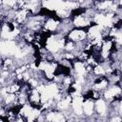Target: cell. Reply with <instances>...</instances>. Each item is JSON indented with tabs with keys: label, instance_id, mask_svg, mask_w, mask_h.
Here are the masks:
<instances>
[{
	"label": "cell",
	"instance_id": "cell-2",
	"mask_svg": "<svg viewBox=\"0 0 122 122\" xmlns=\"http://www.w3.org/2000/svg\"><path fill=\"white\" fill-rule=\"evenodd\" d=\"M61 23V18H59L56 14L48 16L45 18L42 26V30L48 33H55L58 31Z\"/></svg>",
	"mask_w": 122,
	"mask_h": 122
},
{
	"label": "cell",
	"instance_id": "cell-9",
	"mask_svg": "<svg viewBox=\"0 0 122 122\" xmlns=\"http://www.w3.org/2000/svg\"><path fill=\"white\" fill-rule=\"evenodd\" d=\"M0 37H1V27H0Z\"/></svg>",
	"mask_w": 122,
	"mask_h": 122
},
{
	"label": "cell",
	"instance_id": "cell-5",
	"mask_svg": "<svg viewBox=\"0 0 122 122\" xmlns=\"http://www.w3.org/2000/svg\"><path fill=\"white\" fill-rule=\"evenodd\" d=\"M83 109V116L85 119H94L96 120V116L94 114V100L92 98L84 97L82 103Z\"/></svg>",
	"mask_w": 122,
	"mask_h": 122
},
{
	"label": "cell",
	"instance_id": "cell-1",
	"mask_svg": "<svg viewBox=\"0 0 122 122\" xmlns=\"http://www.w3.org/2000/svg\"><path fill=\"white\" fill-rule=\"evenodd\" d=\"M109 112V102L103 97H99L94 100V114L96 120H107Z\"/></svg>",
	"mask_w": 122,
	"mask_h": 122
},
{
	"label": "cell",
	"instance_id": "cell-6",
	"mask_svg": "<svg viewBox=\"0 0 122 122\" xmlns=\"http://www.w3.org/2000/svg\"><path fill=\"white\" fill-rule=\"evenodd\" d=\"M66 37L74 43L83 42L87 39V30L80 28H72L66 34Z\"/></svg>",
	"mask_w": 122,
	"mask_h": 122
},
{
	"label": "cell",
	"instance_id": "cell-7",
	"mask_svg": "<svg viewBox=\"0 0 122 122\" xmlns=\"http://www.w3.org/2000/svg\"><path fill=\"white\" fill-rule=\"evenodd\" d=\"M28 103L30 104L32 107L40 109L42 108V102H41V93L36 89H30V91L28 93Z\"/></svg>",
	"mask_w": 122,
	"mask_h": 122
},
{
	"label": "cell",
	"instance_id": "cell-8",
	"mask_svg": "<svg viewBox=\"0 0 122 122\" xmlns=\"http://www.w3.org/2000/svg\"><path fill=\"white\" fill-rule=\"evenodd\" d=\"M108 85H109V80L107 76H98L93 79L91 89L102 93V92L108 87Z\"/></svg>",
	"mask_w": 122,
	"mask_h": 122
},
{
	"label": "cell",
	"instance_id": "cell-4",
	"mask_svg": "<svg viewBox=\"0 0 122 122\" xmlns=\"http://www.w3.org/2000/svg\"><path fill=\"white\" fill-rule=\"evenodd\" d=\"M45 115V121H51V122H63L67 121V117L65 113L61 111H58L57 109H51V110H41Z\"/></svg>",
	"mask_w": 122,
	"mask_h": 122
},
{
	"label": "cell",
	"instance_id": "cell-3",
	"mask_svg": "<svg viewBox=\"0 0 122 122\" xmlns=\"http://www.w3.org/2000/svg\"><path fill=\"white\" fill-rule=\"evenodd\" d=\"M122 88L121 84H109L108 87L102 92L101 97H103L106 101L111 102L113 99L121 97Z\"/></svg>",
	"mask_w": 122,
	"mask_h": 122
}]
</instances>
